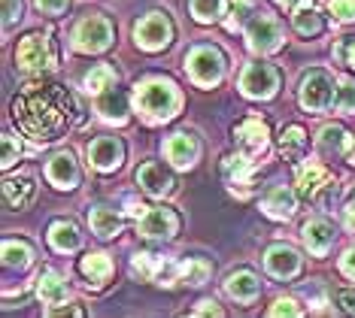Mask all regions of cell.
I'll return each instance as SVG.
<instances>
[{"instance_id":"37","label":"cell","mask_w":355,"mask_h":318,"mask_svg":"<svg viewBox=\"0 0 355 318\" xmlns=\"http://www.w3.org/2000/svg\"><path fill=\"white\" fill-rule=\"evenodd\" d=\"M264 318H304V312H301V306H297V300L282 297L268 309V315Z\"/></svg>"},{"instance_id":"15","label":"cell","mask_w":355,"mask_h":318,"mask_svg":"<svg viewBox=\"0 0 355 318\" xmlns=\"http://www.w3.org/2000/svg\"><path fill=\"white\" fill-rule=\"evenodd\" d=\"M264 267L277 279H295L301 273V255L292 246H286V242H277V246L264 251Z\"/></svg>"},{"instance_id":"19","label":"cell","mask_w":355,"mask_h":318,"mask_svg":"<svg viewBox=\"0 0 355 318\" xmlns=\"http://www.w3.org/2000/svg\"><path fill=\"white\" fill-rule=\"evenodd\" d=\"M225 291H228V297H234L237 303H252V300L261 294V282H258V276L252 270H237L228 276Z\"/></svg>"},{"instance_id":"23","label":"cell","mask_w":355,"mask_h":318,"mask_svg":"<svg viewBox=\"0 0 355 318\" xmlns=\"http://www.w3.org/2000/svg\"><path fill=\"white\" fill-rule=\"evenodd\" d=\"M34 200V182L28 176H10L3 179V203L6 209H25Z\"/></svg>"},{"instance_id":"6","label":"cell","mask_w":355,"mask_h":318,"mask_svg":"<svg viewBox=\"0 0 355 318\" xmlns=\"http://www.w3.org/2000/svg\"><path fill=\"white\" fill-rule=\"evenodd\" d=\"M277 88H279V73L277 67H270L264 61L246 64L243 73H240V91L252 97V100H270L277 94Z\"/></svg>"},{"instance_id":"38","label":"cell","mask_w":355,"mask_h":318,"mask_svg":"<svg viewBox=\"0 0 355 318\" xmlns=\"http://www.w3.org/2000/svg\"><path fill=\"white\" fill-rule=\"evenodd\" d=\"M19 158H21V143L15 140L12 134H3V161H0V164H3V170H10Z\"/></svg>"},{"instance_id":"26","label":"cell","mask_w":355,"mask_h":318,"mask_svg":"<svg viewBox=\"0 0 355 318\" xmlns=\"http://www.w3.org/2000/svg\"><path fill=\"white\" fill-rule=\"evenodd\" d=\"M98 112H101V118L125 125L128 121V97L122 91H116V88H110L107 94L98 97Z\"/></svg>"},{"instance_id":"12","label":"cell","mask_w":355,"mask_h":318,"mask_svg":"<svg viewBox=\"0 0 355 318\" xmlns=\"http://www.w3.org/2000/svg\"><path fill=\"white\" fill-rule=\"evenodd\" d=\"M137 231L143 236H149V240H171L180 231V215L167 206H149V209H143Z\"/></svg>"},{"instance_id":"1","label":"cell","mask_w":355,"mask_h":318,"mask_svg":"<svg viewBox=\"0 0 355 318\" xmlns=\"http://www.w3.org/2000/svg\"><path fill=\"white\" fill-rule=\"evenodd\" d=\"M76 97L61 82L37 79L19 88L12 100V118L25 136L37 143H55L70 130L76 118Z\"/></svg>"},{"instance_id":"42","label":"cell","mask_w":355,"mask_h":318,"mask_svg":"<svg viewBox=\"0 0 355 318\" xmlns=\"http://www.w3.org/2000/svg\"><path fill=\"white\" fill-rule=\"evenodd\" d=\"M46 318H83V309L73 306V303H61V306H52Z\"/></svg>"},{"instance_id":"35","label":"cell","mask_w":355,"mask_h":318,"mask_svg":"<svg viewBox=\"0 0 355 318\" xmlns=\"http://www.w3.org/2000/svg\"><path fill=\"white\" fill-rule=\"evenodd\" d=\"M334 109L340 112H355V79L340 76L334 88Z\"/></svg>"},{"instance_id":"20","label":"cell","mask_w":355,"mask_h":318,"mask_svg":"<svg viewBox=\"0 0 355 318\" xmlns=\"http://www.w3.org/2000/svg\"><path fill=\"white\" fill-rule=\"evenodd\" d=\"M49 246L55 251H61V255H67V251H76L83 246V233H79V227L73 222H52L49 224Z\"/></svg>"},{"instance_id":"27","label":"cell","mask_w":355,"mask_h":318,"mask_svg":"<svg viewBox=\"0 0 355 318\" xmlns=\"http://www.w3.org/2000/svg\"><path fill=\"white\" fill-rule=\"evenodd\" d=\"M349 145H352V136H349V130H346V127H340V125L322 127L319 149L325 154H346V152H349Z\"/></svg>"},{"instance_id":"14","label":"cell","mask_w":355,"mask_h":318,"mask_svg":"<svg viewBox=\"0 0 355 318\" xmlns=\"http://www.w3.org/2000/svg\"><path fill=\"white\" fill-rule=\"evenodd\" d=\"M164 158L171 161L176 170L195 167L198 158H200V140H198L195 134H191V130H180V134L167 136V143H164Z\"/></svg>"},{"instance_id":"36","label":"cell","mask_w":355,"mask_h":318,"mask_svg":"<svg viewBox=\"0 0 355 318\" xmlns=\"http://www.w3.org/2000/svg\"><path fill=\"white\" fill-rule=\"evenodd\" d=\"M328 12L334 21L352 24L355 21V0H328Z\"/></svg>"},{"instance_id":"2","label":"cell","mask_w":355,"mask_h":318,"mask_svg":"<svg viewBox=\"0 0 355 318\" xmlns=\"http://www.w3.org/2000/svg\"><path fill=\"white\" fill-rule=\"evenodd\" d=\"M137 112L146 121L158 125V121H171L182 106V94L171 79H146L143 85H137Z\"/></svg>"},{"instance_id":"7","label":"cell","mask_w":355,"mask_h":318,"mask_svg":"<svg viewBox=\"0 0 355 318\" xmlns=\"http://www.w3.org/2000/svg\"><path fill=\"white\" fill-rule=\"evenodd\" d=\"M15 64L25 73H46L55 67V55L49 46V37L43 34H28L15 48Z\"/></svg>"},{"instance_id":"31","label":"cell","mask_w":355,"mask_h":318,"mask_svg":"<svg viewBox=\"0 0 355 318\" xmlns=\"http://www.w3.org/2000/svg\"><path fill=\"white\" fill-rule=\"evenodd\" d=\"M279 152L286 154V158H292V161H297L306 152V134H304L301 125L282 127V134H279Z\"/></svg>"},{"instance_id":"8","label":"cell","mask_w":355,"mask_h":318,"mask_svg":"<svg viewBox=\"0 0 355 318\" xmlns=\"http://www.w3.org/2000/svg\"><path fill=\"white\" fill-rule=\"evenodd\" d=\"M334 103V79L328 70H310L301 79V106L306 112H322Z\"/></svg>"},{"instance_id":"30","label":"cell","mask_w":355,"mask_h":318,"mask_svg":"<svg viewBox=\"0 0 355 318\" xmlns=\"http://www.w3.org/2000/svg\"><path fill=\"white\" fill-rule=\"evenodd\" d=\"M292 19H295L297 34H304V37H316L319 30H322V15H319L316 0H306L301 10L292 12Z\"/></svg>"},{"instance_id":"10","label":"cell","mask_w":355,"mask_h":318,"mask_svg":"<svg viewBox=\"0 0 355 318\" xmlns=\"http://www.w3.org/2000/svg\"><path fill=\"white\" fill-rule=\"evenodd\" d=\"M246 46L252 48L258 55H270L277 52L282 46V28L277 19H270V15H252L246 24Z\"/></svg>"},{"instance_id":"50","label":"cell","mask_w":355,"mask_h":318,"mask_svg":"<svg viewBox=\"0 0 355 318\" xmlns=\"http://www.w3.org/2000/svg\"><path fill=\"white\" fill-rule=\"evenodd\" d=\"M352 200H355V191H352Z\"/></svg>"},{"instance_id":"29","label":"cell","mask_w":355,"mask_h":318,"mask_svg":"<svg viewBox=\"0 0 355 318\" xmlns=\"http://www.w3.org/2000/svg\"><path fill=\"white\" fill-rule=\"evenodd\" d=\"M116 79L119 76H116V70H112L110 64H98V67H92L83 76V88H85L88 94H98L101 97V94H107L110 88L116 85Z\"/></svg>"},{"instance_id":"34","label":"cell","mask_w":355,"mask_h":318,"mask_svg":"<svg viewBox=\"0 0 355 318\" xmlns=\"http://www.w3.org/2000/svg\"><path fill=\"white\" fill-rule=\"evenodd\" d=\"M191 15L198 21H219L225 12H228V0H191Z\"/></svg>"},{"instance_id":"51","label":"cell","mask_w":355,"mask_h":318,"mask_svg":"<svg viewBox=\"0 0 355 318\" xmlns=\"http://www.w3.org/2000/svg\"><path fill=\"white\" fill-rule=\"evenodd\" d=\"M191 318H195V315H191Z\"/></svg>"},{"instance_id":"33","label":"cell","mask_w":355,"mask_h":318,"mask_svg":"<svg viewBox=\"0 0 355 318\" xmlns=\"http://www.w3.org/2000/svg\"><path fill=\"white\" fill-rule=\"evenodd\" d=\"M209 273H213V267H209L204 258H189L180 264V282L182 285H204L209 279Z\"/></svg>"},{"instance_id":"25","label":"cell","mask_w":355,"mask_h":318,"mask_svg":"<svg viewBox=\"0 0 355 318\" xmlns=\"http://www.w3.org/2000/svg\"><path fill=\"white\" fill-rule=\"evenodd\" d=\"M88 224H92V231L101 236V240H110V236H116L122 231V215H119L112 206H94L88 212Z\"/></svg>"},{"instance_id":"11","label":"cell","mask_w":355,"mask_h":318,"mask_svg":"<svg viewBox=\"0 0 355 318\" xmlns=\"http://www.w3.org/2000/svg\"><path fill=\"white\" fill-rule=\"evenodd\" d=\"M297 194L306 197V200L331 197V194H337L334 176H331L322 164H304V167H297Z\"/></svg>"},{"instance_id":"16","label":"cell","mask_w":355,"mask_h":318,"mask_svg":"<svg viewBox=\"0 0 355 318\" xmlns=\"http://www.w3.org/2000/svg\"><path fill=\"white\" fill-rule=\"evenodd\" d=\"M137 182H140V188L149 197H164V194L173 191V173L164 164H158V161H146L137 170Z\"/></svg>"},{"instance_id":"3","label":"cell","mask_w":355,"mask_h":318,"mask_svg":"<svg viewBox=\"0 0 355 318\" xmlns=\"http://www.w3.org/2000/svg\"><path fill=\"white\" fill-rule=\"evenodd\" d=\"M185 70L198 88H213L225 76V55L216 46H195L185 58Z\"/></svg>"},{"instance_id":"13","label":"cell","mask_w":355,"mask_h":318,"mask_svg":"<svg viewBox=\"0 0 355 318\" xmlns=\"http://www.w3.org/2000/svg\"><path fill=\"white\" fill-rule=\"evenodd\" d=\"M125 161V143L119 136H94L88 143V164L101 173H110V170H119Z\"/></svg>"},{"instance_id":"49","label":"cell","mask_w":355,"mask_h":318,"mask_svg":"<svg viewBox=\"0 0 355 318\" xmlns=\"http://www.w3.org/2000/svg\"><path fill=\"white\" fill-rule=\"evenodd\" d=\"M349 164H352V167H355V149H352V152H349Z\"/></svg>"},{"instance_id":"9","label":"cell","mask_w":355,"mask_h":318,"mask_svg":"<svg viewBox=\"0 0 355 318\" xmlns=\"http://www.w3.org/2000/svg\"><path fill=\"white\" fill-rule=\"evenodd\" d=\"M234 140H237V149L240 154H246L249 161L258 158V154L268 152L270 145V127L268 121H264L261 116H249L237 125V130H234Z\"/></svg>"},{"instance_id":"5","label":"cell","mask_w":355,"mask_h":318,"mask_svg":"<svg viewBox=\"0 0 355 318\" xmlns=\"http://www.w3.org/2000/svg\"><path fill=\"white\" fill-rule=\"evenodd\" d=\"M112 21L107 15H88L73 28V46L76 52H85V55H94V52H103L110 48L112 43Z\"/></svg>"},{"instance_id":"41","label":"cell","mask_w":355,"mask_h":318,"mask_svg":"<svg viewBox=\"0 0 355 318\" xmlns=\"http://www.w3.org/2000/svg\"><path fill=\"white\" fill-rule=\"evenodd\" d=\"M195 318H225V312L216 300H200L198 309H195Z\"/></svg>"},{"instance_id":"32","label":"cell","mask_w":355,"mask_h":318,"mask_svg":"<svg viewBox=\"0 0 355 318\" xmlns=\"http://www.w3.org/2000/svg\"><path fill=\"white\" fill-rule=\"evenodd\" d=\"M34 258V251L25 240H3V264L12 267V270H25Z\"/></svg>"},{"instance_id":"44","label":"cell","mask_w":355,"mask_h":318,"mask_svg":"<svg viewBox=\"0 0 355 318\" xmlns=\"http://www.w3.org/2000/svg\"><path fill=\"white\" fill-rule=\"evenodd\" d=\"M337 306H343L349 315H355V288H343L337 294Z\"/></svg>"},{"instance_id":"39","label":"cell","mask_w":355,"mask_h":318,"mask_svg":"<svg viewBox=\"0 0 355 318\" xmlns=\"http://www.w3.org/2000/svg\"><path fill=\"white\" fill-rule=\"evenodd\" d=\"M334 55L346 64V67H352V70H355V37H346L343 43L334 48Z\"/></svg>"},{"instance_id":"45","label":"cell","mask_w":355,"mask_h":318,"mask_svg":"<svg viewBox=\"0 0 355 318\" xmlns=\"http://www.w3.org/2000/svg\"><path fill=\"white\" fill-rule=\"evenodd\" d=\"M340 270L349 276V279H355V249H346L343 258H340Z\"/></svg>"},{"instance_id":"43","label":"cell","mask_w":355,"mask_h":318,"mask_svg":"<svg viewBox=\"0 0 355 318\" xmlns=\"http://www.w3.org/2000/svg\"><path fill=\"white\" fill-rule=\"evenodd\" d=\"M34 3H37V10L46 12V15H61L64 10H67L70 0H34Z\"/></svg>"},{"instance_id":"48","label":"cell","mask_w":355,"mask_h":318,"mask_svg":"<svg viewBox=\"0 0 355 318\" xmlns=\"http://www.w3.org/2000/svg\"><path fill=\"white\" fill-rule=\"evenodd\" d=\"M277 3L282 6V10H288V12H295V10H301V6L306 3V0H277Z\"/></svg>"},{"instance_id":"28","label":"cell","mask_w":355,"mask_h":318,"mask_svg":"<svg viewBox=\"0 0 355 318\" xmlns=\"http://www.w3.org/2000/svg\"><path fill=\"white\" fill-rule=\"evenodd\" d=\"M225 179H228V185H252L255 179V170H252V161L246 158V154H231V158H225Z\"/></svg>"},{"instance_id":"22","label":"cell","mask_w":355,"mask_h":318,"mask_svg":"<svg viewBox=\"0 0 355 318\" xmlns=\"http://www.w3.org/2000/svg\"><path fill=\"white\" fill-rule=\"evenodd\" d=\"M295 206H297V197H295V191L286 188V185L270 188L268 194H264V200H261V209L268 212L270 218H292Z\"/></svg>"},{"instance_id":"21","label":"cell","mask_w":355,"mask_h":318,"mask_svg":"<svg viewBox=\"0 0 355 318\" xmlns=\"http://www.w3.org/2000/svg\"><path fill=\"white\" fill-rule=\"evenodd\" d=\"M79 273L85 276L92 288H103L112 276V260L107 255H101V251H92V255L79 260Z\"/></svg>"},{"instance_id":"24","label":"cell","mask_w":355,"mask_h":318,"mask_svg":"<svg viewBox=\"0 0 355 318\" xmlns=\"http://www.w3.org/2000/svg\"><path fill=\"white\" fill-rule=\"evenodd\" d=\"M37 291H40V297H43L49 306L67 303V282H64V276H61L58 270H52V267H49V270L40 273Z\"/></svg>"},{"instance_id":"18","label":"cell","mask_w":355,"mask_h":318,"mask_svg":"<svg viewBox=\"0 0 355 318\" xmlns=\"http://www.w3.org/2000/svg\"><path fill=\"white\" fill-rule=\"evenodd\" d=\"M334 227H331V222H325V218H310V222L304 224V246L313 251L316 258L328 255V249L334 246Z\"/></svg>"},{"instance_id":"46","label":"cell","mask_w":355,"mask_h":318,"mask_svg":"<svg viewBox=\"0 0 355 318\" xmlns=\"http://www.w3.org/2000/svg\"><path fill=\"white\" fill-rule=\"evenodd\" d=\"M310 318H334V309H331L328 303H319V306H313V315Z\"/></svg>"},{"instance_id":"17","label":"cell","mask_w":355,"mask_h":318,"mask_svg":"<svg viewBox=\"0 0 355 318\" xmlns=\"http://www.w3.org/2000/svg\"><path fill=\"white\" fill-rule=\"evenodd\" d=\"M46 176H49V182L55 185V188H61V191L76 188V182H79V164H76L73 152H58V154H55L49 164H46Z\"/></svg>"},{"instance_id":"4","label":"cell","mask_w":355,"mask_h":318,"mask_svg":"<svg viewBox=\"0 0 355 318\" xmlns=\"http://www.w3.org/2000/svg\"><path fill=\"white\" fill-rule=\"evenodd\" d=\"M134 39L146 52H161L173 43V21L167 12H149L134 24Z\"/></svg>"},{"instance_id":"47","label":"cell","mask_w":355,"mask_h":318,"mask_svg":"<svg viewBox=\"0 0 355 318\" xmlns=\"http://www.w3.org/2000/svg\"><path fill=\"white\" fill-rule=\"evenodd\" d=\"M343 218H346V224H349L352 231H355V200H349V203H346V209H343Z\"/></svg>"},{"instance_id":"40","label":"cell","mask_w":355,"mask_h":318,"mask_svg":"<svg viewBox=\"0 0 355 318\" xmlns=\"http://www.w3.org/2000/svg\"><path fill=\"white\" fill-rule=\"evenodd\" d=\"M21 21V0H3V28Z\"/></svg>"}]
</instances>
